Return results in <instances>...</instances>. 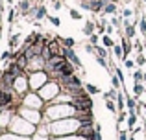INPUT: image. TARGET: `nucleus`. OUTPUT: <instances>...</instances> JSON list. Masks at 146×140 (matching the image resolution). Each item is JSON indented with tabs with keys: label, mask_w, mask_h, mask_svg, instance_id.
I'll return each mask as SVG.
<instances>
[{
	"label": "nucleus",
	"mask_w": 146,
	"mask_h": 140,
	"mask_svg": "<svg viewBox=\"0 0 146 140\" xmlns=\"http://www.w3.org/2000/svg\"><path fill=\"white\" fill-rule=\"evenodd\" d=\"M7 70H9L11 74L15 76V78H19V76L22 74V68H21V66H19V65H17V63H15V61H13V63H11V65H9V68H7Z\"/></svg>",
	"instance_id": "423d86ee"
},
{
	"label": "nucleus",
	"mask_w": 146,
	"mask_h": 140,
	"mask_svg": "<svg viewBox=\"0 0 146 140\" xmlns=\"http://www.w3.org/2000/svg\"><path fill=\"white\" fill-rule=\"evenodd\" d=\"M93 32H94V24H93V22H87L85 28H83V33L91 37V35H93Z\"/></svg>",
	"instance_id": "9d476101"
},
{
	"label": "nucleus",
	"mask_w": 146,
	"mask_h": 140,
	"mask_svg": "<svg viewBox=\"0 0 146 140\" xmlns=\"http://www.w3.org/2000/svg\"><path fill=\"white\" fill-rule=\"evenodd\" d=\"M131 15V9H124V17H129Z\"/></svg>",
	"instance_id": "7c9ffc66"
},
{
	"label": "nucleus",
	"mask_w": 146,
	"mask_h": 140,
	"mask_svg": "<svg viewBox=\"0 0 146 140\" xmlns=\"http://www.w3.org/2000/svg\"><path fill=\"white\" fill-rule=\"evenodd\" d=\"M135 122H137V116H135V114H131V116H129V120H128L129 127H133V126H135Z\"/></svg>",
	"instance_id": "6ab92c4d"
},
{
	"label": "nucleus",
	"mask_w": 146,
	"mask_h": 140,
	"mask_svg": "<svg viewBox=\"0 0 146 140\" xmlns=\"http://www.w3.org/2000/svg\"><path fill=\"white\" fill-rule=\"evenodd\" d=\"M65 83H67V85L70 87V89H76V90L82 89V79H80L78 76H70V78H68Z\"/></svg>",
	"instance_id": "20e7f679"
},
{
	"label": "nucleus",
	"mask_w": 146,
	"mask_h": 140,
	"mask_svg": "<svg viewBox=\"0 0 146 140\" xmlns=\"http://www.w3.org/2000/svg\"><path fill=\"white\" fill-rule=\"evenodd\" d=\"M126 35H128V39H131V37L135 35V30H133L131 22H128V20H126Z\"/></svg>",
	"instance_id": "1a4fd4ad"
},
{
	"label": "nucleus",
	"mask_w": 146,
	"mask_h": 140,
	"mask_svg": "<svg viewBox=\"0 0 146 140\" xmlns=\"http://www.w3.org/2000/svg\"><path fill=\"white\" fill-rule=\"evenodd\" d=\"M143 79H144V81H146V74H144V78H143Z\"/></svg>",
	"instance_id": "72a5a7b5"
},
{
	"label": "nucleus",
	"mask_w": 146,
	"mask_h": 140,
	"mask_svg": "<svg viewBox=\"0 0 146 140\" xmlns=\"http://www.w3.org/2000/svg\"><path fill=\"white\" fill-rule=\"evenodd\" d=\"M87 92L89 94H98L100 90H98V87H94V85H87Z\"/></svg>",
	"instance_id": "4468645a"
},
{
	"label": "nucleus",
	"mask_w": 146,
	"mask_h": 140,
	"mask_svg": "<svg viewBox=\"0 0 146 140\" xmlns=\"http://www.w3.org/2000/svg\"><path fill=\"white\" fill-rule=\"evenodd\" d=\"M118 85H120V79H118V76H113V87L117 89Z\"/></svg>",
	"instance_id": "4be33fe9"
},
{
	"label": "nucleus",
	"mask_w": 146,
	"mask_h": 140,
	"mask_svg": "<svg viewBox=\"0 0 146 140\" xmlns=\"http://www.w3.org/2000/svg\"><path fill=\"white\" fill-rule=\"evenodd\" d=\"M141 32H143V35H146V18H141Z\"/></svg>",
	"instance_id": "f3484780"
},
{
	"label": "nucleus",
	"mask_w": 146,
	"mask_h": 140,
	"mask_svg": "<svg viewBox=\"0 0 146 140\" xmlns=\"http://www.w3.org/2000/svg\"><path fill=\"white\" fill-rule=\"evenodd\" d=\"M104 11H106V13H115V11H117V4L115 2H106Z\"/></svg>",
	"instance_id": "0eeeda50"
},
{
	"label": "nucleus",
	"mask_w": 146,
	"mask_h": 140,
	"mask_svg": "<svg viewBox=\"0 0 146 140\" xmlns=\"http://www.w3.org/2000/svg\"><path fill=\"white\" fill-rule=\"evenodd\" d=\"M63 44H65L67 48H72L76 43H74V39H63Z\"/></svg>",
	"instance_id": "2eb2a0df"
},
{
	"label": "nucleus",
	"mask_w": 146,
	"mask_h": 140,
	"mask_svg": "<svg viewBox=\"0 0 146 140\" xmlns=\"http://www.w3.org/2000/svg\"><path fill=\"white\" fill-rule=\"evenodd\" d=\"M106 105H107V109H111V111H115V103H113L111 100H107V101H106Z\"/></svg>",
	"instance_id": "5701e85b"
},
{
	"label": "nucleus",
	"mask_w": 146,
	"mask_h": 140,
	"mask_svg": "<svg viewBox=\"0 0 146 140\" xmlns=\"http://www.w3.org/2000/svg\"><path fill=\"white\" fill-rule=\"evenodd\" d=\"M143 78H144V74H143V72H135V79H137V81H141Z\"/></svg>",
	"instance_id": "b1692460"
},
{
	"label": "nucleus",
	"mask_w": 146,
	"mask_h": 140,
	"mask_svg": "<svg viewBox=\"0 0 146 140\" xmlns=\"http://www.w3.org/2000/svg\"><path fill=\"white\" fill-rule=\"evenodd\" d=\"M2 74H4V72H0V79H2Z\"/></svg>",
	"instance_id": "473e14b6"
},
{
	"label": "nucleus",
	"mask_w": 146,
	"mask_h": 140,
	"mask_svg": "<svg viewBox=\"0 0 146 140\" xmlns=\"http://www.w3.org/2000/svg\"><path fill=\"white\" fill-rule=\"evenodd\" d=\"M11 101H13V96H11V92H7V90H0V107H6V105H9Z\"/></svg>",
	"instance_id": "7ed1b4c3"
},
{
	"label": "nucleus",
	"mask_w": 146,
	"mask_h": 140,
	"mask_svg": "<svg viewBox=\"0 0 146 140\" xmlns=\"http://www.w3.org/2000/svg\"><path fill=\"white\" fill-rule=\"evenodd\" d=\"M144 112H146V111H144Z\"/></svg>",
	"instance_id": "e433bc0d"
},
{
	"label": "nucleus",
	"mask_w": 146,
	"mask_h": 140,
	"mask_svg": "<svg viewBox=\"0 0 146 140\" xmlns=\"http://www.w3.org/2000/svg\"><path fill=\"white\" fill-rule=\"evenodd\" d=\"M137 63H139V65H143V63H144V57H143V55H139V57H137Z\"/></svg>",
	"instance_id": "c85d7f7f"
},
{
	"label": "nucleus",
	"mask_w": 146,
	"mask_h": 140,
	"mask_svg": "<svg viewBox=\"0 0 146 140\" xmlns=\"http://www.w3.org/2000/svg\"><path fill=\"white\" fill-rule=\"evenodd\" d=\"M122 101H124V94H118V107H122Z\"/></svg>",
	"instance_id": "cd10ccee"
},
{
	"label": "nucleus",
	"mask_w": 146,
	"mask_h": 140,
	"mask_svg": "<svg viewBox=\"0 0 146 140\" xmlns=\"http://www.w3.org/2000/svg\"><path fill=\"white\" fill-rule=\"evenodd\" d=\"M50 22H52L54 26H59V24H61V20H59L57 17H50Z\"/></svg>",
	"instance_id": "aec40b11"
},
{
	"label": "nucleus",
	"mask_w": 146,
	"mask_h": 140,
	"mask_svg": "<svg viewBox=\"0 0 146 140\" xmlns=\"http://www.w3.org/2000/svg\"><path fill=\"white\" fill-rule=\"evenodd\" d=\"M113 52H115V55H117V57H122V55H124V50H122L120 46H113Z\"/></svg>",
	"instance_id": "ddd939ff"
},
{
	"label": "nucleus",
	"mask_w": 146,
	"mask_h": 140,
	"mask_svg": "<svg viewBox=\"0 0 146 140\" xmlns=\"http://www.w3.org/2000/svg\"><path fill=\"white\" fill-rule=\"evenodd\" d=\"M135 94H143V87L141 85H135Z\"/></svg>",
	"instance_id": "bb28decb"
},
{
	"label": "nucleus",
	"mask_w": 146,
	"mask_h": 140,
	"mask_svg": "<svg viewBox=\"0 0 146 140\" xmlns=\"http://www.w3.org/2000/svg\"><path fill=\"white\" fill-rule=\"evenodd\" d=\"M28 6H30V0H22V2H21V9L24 11V13L28 11Z\"/></svg>",
	"instance_id": "dca6fc26"
},
{
	"label": "nucleus",
	"mask_w": 146,
	"mask_h": 140,
	"mask_svg": "<svg viewBox=\"0 0 146 140\" xmlns=\"http://www.w3.org/2000/svg\"><path fill=\"white\" fill-rule=\"evenodd\" d=\"M61 52H63V55H65V57H67L68 61L72 63V65L76 66V68H82V61L78 59V55L74 54V50H72V48H63Z\"/></svg>",
	"instance_id": "f03ea898"
},
{
	"label": "nucleus",
	"mask_w": 146,
	"mask_h": 140,
	"mask_svg": "<svg viewBox=\"0 0 146 140\" xmlns=\"http://www.w3.org/2000/svg\"><path fill=\"white\" fill-rule=\"evenodd\" d=\"M126 66H128V68H133L135 65H133V61H126Z\"/></svg>",
	"instance_id": "c756f323"
},
{
	"label": "nucleus",
	"mask_w": 146,
	"mask_h": 140,
	"mask_svg": "<svg viewBox=\"0 0 146 140\" xmlns=\"http://www.w3.org/2000/svg\"><path fill=\"white\" fill-rule=\"evenodd\" d=\"M44 17H46V9L43 6L35 7V18H44Z\"/></svg>",
	"instance_id": "6e6552de"
},
{
	"label": "nucleus",
	"mask_w": 146,
	"mask_h": 140,
	"mask_svg": "<svg viewBox=\"0 0 146 140\" xmlns=\"http://www.w3.org/2000/svg\"><path fill=\"white\" fill-rule=\"evenodd\" d=\"M104 43H106L107 46H115V44H113V41H111L109 37H106V39H104Z\"/></svg>",
	"instance_id": "393cba45"
},
{
	"label": "nucleus",
	"mask_w": 146,
	"mask_h": 140,
	"mask_svg": "<svg viewBox=\"0 0 146 140\" xmlns=\"http://www.w3.org/2000/svg\"><path fill=\"white\" fill-rule=\"evenodd\" d=\"M46 48L52 52V54H59V39H52V41L46 44Z\"/></svg>",
	"instance_id": "39448f33"
},
{
	"label": "nucleus",
	"mask_w": 146,
	"mask_h": 140,
	"mask_svg": "<svg viewBox=\"0 0 146 140\" xmlns=\"http://www.w3.org/2000/svg\"><path fill=\"white\" fill-rule=\"evenodd\" d=\"M65 63H67V57H65L63 54H54L52 57H50L48 61H46V66H48L50 70L59 72V70H61V66H63Z\"/></svg>",
	"instance_id": "f257e3e1"
},
{
	"label": "nucleus",
	"mask_w": 146,
	"mask_h": 140,
	"mask_svg": "<svg viewBox=\"0 0 146 140\" xmlns=\"http://www.w3.org/2000/svg\"><path fill=\"white\" fill-rule=\"evenodd\" d=\"M13 17H15V11H13V9H11V11H9V22H11V20H13Z\"/></svg>",
	"instance_id": "2f4dec72"
},
{
	"label": "nucleus",
	"mask_w": 146,
	"mask_h": 140,
	"mask_svg": "<svg viewBox=\"0 0 146 140\" xmlns=\"http://www.w3.org/2000/svg\"><path fill=\"white\" fill-rule=\"evenodd\" d=\"M70 17L72 18H82V13H80V11H76V9H70Z\"/></svg>",
	"instance_id": "a211bd4d"
},
{
	"label": "nucleus",
	"mask_w": 146,
	"mask_h": 140,
	"mask_svg": "<svg viewBox=\"0 0 146 140\" xmlns=\"http://www.w3.org/2000/svg\"><path fill=\"white\" fill-rule=\"evenodd\" d=\"M126 105H128V107H129V109H131V111H133V109L137 107V101L133 100V98H128V100H126Z\"/></svg>",
	"instance_id": "9b49d317"
},
{
	"label": "nucleus",
	"mask_w": 146,
	"mask_h": 140,
	"mask_svg": "<svg viewBox=\"0 0 146 140\" xmlns=\"http://www.w3.org/2000/svg\"><path fill=\"white\" fill-rule=\"evenodd\" d=\"M54 2H56V0H54Z\"/></svg>",
	"instance_id": "c9c22d12"
},
{
	"label": "nucleus",
	"mask_w": 146,
	"mask_h": 140,
	"mask_svg": "<svg viewBox=\"0 0 146 140\" xmlns=\"http://www.w3.org/2000/svg\"><path fill=\"white\" fill-rule=\"evenodd\" d=\"M0 37H2V30H0Z\"/></svg>",
	"instance_id": "f704fd0d"
},
{
	"label": "nucleus",
	"mask_w": 146,
	"mask_h": 140,
	"mask_svg": "<svg viewBox=\"0 0 146 140\" xmlns=\"http://www.w3.org/2000/svg\"><path fill=\"white\" fill-rule=\"evenodd\" d=\"M54 9H61V0H56V2H54Z\"/></svg>",
	"instance_id": "a878e982"
},
{
	"label": "nucleus",
	"mask_w": 146,
	"mask_h": 140,
	"mask_svg": "<svg viewBox=\"0 0 146 140\" xmlns=\"http://www.w3.org/2000/svg\"><path fill=\"white\" fill-rule=\"evenodd\" d=\"M91 44H93V46H94V44H98V35H96V33L91 35Z\"/></svg>",
	"instance_id": "412c9836"
},
{
	"label": "nucleus",
	"mask_w": 146,
	"mask_h": 140,
	"mask_svg": "<svg viewBox=\"0 0 146 140\" xmlns=\"http://www.w3.org/2000/svg\"><path fill=\"white\" fill-rule=\"evenodd\" d=\"M94 54H96V55H98V57H106V55H107V52H106V50H104V48H102V46H96V52H94Z\"/></svg>",
	"instance_id": "f8f14e48"
}]
</instances>
